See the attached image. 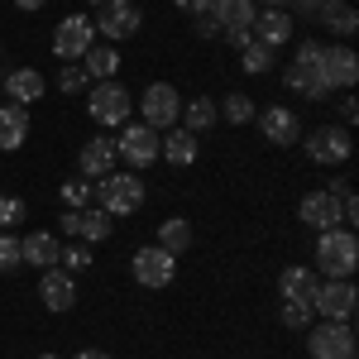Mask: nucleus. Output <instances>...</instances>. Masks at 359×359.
Listing matches in <instances>:
<instances>
[{
    "label": "nucleus",
    "instance_id": "nucleus-1",
    "mask_svg": "<svg viewBox=\"0 0 359 359\" xmlns=\"http://www.w3.org/2000/svg\"><path fill=\"white\" fill-rule=\"evenodd\" d=\"M359 269V240L350 225H331L316 235V278H350Z\"/></svg>",
    "mask_w": 359,
    "mask_h": 359
},
{
    "label": "nucleus",
    "instance_id": "nucleus-2",
    "mask_svg": "<svg viewBox=\"0 0 359 359\" xmlns=\"http://www.w3.org/2000/svg\"><path fill=\"white\" fill-rule=\"evenodd\" d=\"M321 53H326L321 39H302V43H297L292 67L283 72L287 91H297V96H306V101H326V96H331V86H326V77H321Z\"/></svg>",
    "mask_w": 359,
    "mask_h": 359
},
{
    "label": "nucleus",
    "instance_id": "nucleus-3",
    "mask_svg": "<svg viewBox=\"0 0 359 359\" xmlns=\"http://www.w3.org/2000/svg\"><path fill=\"white\" fill-rule=\"evenodd\" d=\"M91 201L106 216H135L144 206V182H139V172H106L91 182Z\"/></svg>",
    "mask_w": 359,
    "mask_h": 359
},
{
    "label": "nucleus",
    "instance_id": "nucleus-4",
    "mask_svg": "<svg viewBox=\"0 0 359 359\" xmlns=\"http://www.w3.org/2000/svg\"><path fill=\"white\" fill-rule=\"evenodd\" d=\"M158 149H163V135L158 130H149L144 120H125L120 125V139H115V158L120 163H130L135 172H144V168H154L158 163Z\"/></svg>",
    "mask_w": 359,
    "mask_h": 359
},
{
    "label": "nucleus",
    "instance_id": "nucleus-5",
    "mask_svg": "<svg viewBox=\"0 0 359 359\" xmlns=\"http://www.w3.org/2000/svg\"><path fill=\"white\" fill-rule=\"evenodd\" d=\"M130 111H135V96H130V86H120L115 77H111V82H96L91 91H86V115H91L101 130L125 125Z\"/></svg>",
    "mask_w": 359,
    "mask_h": 359
},
{
    "label": "nucleus",
    "instance_id": "nucleus-6",
    "mask_svg": "<svg viewBox=\"0 0 359 359\" xmlns=\"http://www.w3.org/2000/svg\"><path fill=\"white\" fill-rule=\"evenodd\" d=\"M91 29L101 34V43L135 39L139 29H144V10H139L135 0H101V5H96V20H91Z\"/></svg>",
    "mask_w": 359,
    "mask_h": 359
},
{
    "label": "nucleus",
    "instance_id": "nucleus-7",
    "mask_svg": "<svg viewBox=\"0 0 359 359\" xmlns=\"http://www.w3.org/2000/svg\"><path fill=\"white\" fill-rule=\"evenodd\" d=\"M139 120L149 125V130H172L177 120H182V96H177V86L172 82H154L144 86V96H139Z\"/></svg>",
    "mask_w": 359,
    "mask_h": 359
},
{
    "label": "nucleus",
    "instance_id": "nucleus-8",
    "mask_svg": "<svg viewBox=\"0 0 359 359\" xmlns=\"http://www.w3.org/2000/svg\"><path fill=\"white\" fill-rule=\"evenodd\" d=\"M130 273H135L139 287H168L172 278H177V254H168L163 245H139L130 254Z\"/></svg>",
    "mask_w": 359,
    "mask_h": 359
},
{
    "label": "nucleus",
    "instance_id": "nucleus-9",
    "mask_svg": "<svg viewBox=\"0 0 359 359\" xmlns=\"http://www.w3.org/2000/svg\"><path fill=\"white\" fill-rule=\"evenodd\" d=\"M355 283L350 278H321V287H316V297H311V311L321 316V321H355Z\"/></svg>",
    "mask_w": 359,
    "mask_h": 359
},
{
    "label": "nucleus",
    "instance_id": "nucleus-10",
    "mask_svg": "<svg viewBox=\"0 0 359 359\" xmlns=\"http://www.w3.org/2000/svg\"><path fill=\"white\" fill-rule=\"evenodd\" d=\"M306 355L311 359H355V326L350 321H321V326H311Z\"/></svg>",
    "mask_w": 359,
    "mask_h": 359
},
{
    "label": "nucleus",
    "instance_id": "nucleus-11",
    "mask_svg": "<svg viewBox=\"0 0 359 359\" xmlns=\"http://www.w3.org/2000/svg\"><path fill=\"white\" fill-rule=\"evenodd\" d=\"M297 144L306 149V158H311V163H321V168L345 163V158H350V149H355V144H350V130H345V125H321V130L302 135Z\"/></svg>",
    "mask_w": 359,
    "mask_h": 359
},
{
    "label": "nucleus",
    "instance_id": "nucleus-12",
    "mask_svg": "<svg viewBox=\"0 0 359 359\" xmlns=\"http://www.w3.org/2000/svg\"><path fill=\"white\" fill-rule=\"evenodd\" d=\"M91 43H96V29L86 15H62L53 25V57H62V62H82Z\"/></svg>",
    "mask_w": 359,
    "mask_h": 359
},
{
    "label": "nucleus",
    "instance_id": "nucleus-13",
    "mask_svg": "<svg viewBox=\"0 0 359 359\" xmlns=\"http://www.w3.org/2000/svg\"><path fill=\"white\" fill-rule=\"evenodd\" d=\"M62 230H67V235H77V240H86V245H101V240H111L115 221L101 211V206H77V211H67V216H62Z\"/></svg>",
    "mask_w": 359,
    "mask_h": 359
},
{
    "label": "nucleus",
    "instance_id": "nucleus-14",
    "mask_svg": "<svg viewBox=\"0 0 359 359\" xmlns=\"http://www.w3.org/2000/svg\"><path fill=\"white\" fill-rule=\"evenodd\" d=\"M321 77H326V86H331V91H350V86L359 82V57H355V48H345V43L326 48V53H321Z\"/></svg>",
    "mask_w": 359,
    "mask_h": 359
},
{
    "label": "nucleus",
    "instance_id": "nucleus-15",
    "mask_svg": "<svg viewBox=\"0 0 359 359\" xmlns=\"http://www.w3.org/2000/svg\"><path fill=\"white\" fill-rule=\"evenodd\" d=\"M297 221L311 225L316 235L331 230V225H340V196H331L326 187H321V192H306L302 201H297Z\"/></svg>",
    "mask_w": 359,
    "mask_h": 359
},
{
    "label": "nucleus",
    "instance_id": "nucleus-16",
    "mask_svg": "<svg viewBox=\"0 0 359 359\" xmlns=\"http://www.w3.org/2000/svg\"><path fill=\"white\" fill-rule=\"evenodd\" d=\"M259 130H264V139H269V144L292 149V144L302 139V120H297V111H292V106H269V111L259 115Z\"/></svg>",
    "mask_w": 359,
    "mask_h": 359
},
{
    "label": "nucleus",
    "instance_id": "nucleus-17",
    "mask_svg": "<svg viewBox=\"0 0 359 359\" xmlns=\"http://www.w3.org/2000/svg\"><path fill=\"white\" fill-rule=\"evenodd\" d=\"M311 20L321 29H331L340 39H355L359 34V10L350 0H321V5H311Z\"/></svg>",
    "mask_w": 359,
    "mask_h": 359
},
{
    "label": "nucleus",
    "instance_id": "nucleus-18",
    "mask_svg": "<svg viewBox=\"0 0 359 359\" xmlns=\"http://www.w3.org/2000/svg\"><path fill=\"white\" fill-rule=\"evenodd\" d=\"M39 297H43V306L48 311H72V302H77V283H72V273L67 269H43V278H39Z\"/></svg>",
    "mask_w": 359,
    "mask_h": 359
},
{
    "label": "nucleus",
    "instance_id": "nucleus-19",
    "mask_svg": "<svg viewBox=\"0 0 359 359\" xmlns=\"http://www.w3.org/2000/svg\"><path fill=\"white\" fill-rule=\"evenodd\" d=\"M115 163H120V158H115V139H106V135L86 139L82 154H77V172L91 177V182H96V177H106V172H115Z\"/></svg>",
    "mask_w": 359,
    "mask_h": 359
},
{
    "label": "nucleus",
    "instance_id": "nucleus-20",
    "mask_svg": "<svg viewBox=\"0 0 359 359\" xmlns=\"http://www.w3.org/2000/svg\"><path fill=\"white\" fill-rule=\"evenodd\" d=\"M254 43H264V48H283L287 39H292V15L287 10H264V15H254Z\"/></svg>",
    "mask_w": 359,
    "mask_h": 359
},
{
    "label": "nucleus",
    "instance_id": "nucleus-21",
    "mask_svg": "<svg viewBox=\"0 0 359 359\" xmlns=\"http://www.w3.org/2000/svg\"><path fill=\"white\" fill-rule=\"evenodd\" d=\"M0 91H5L15 106H34V101L48 91V82H43V72H39V67H15V72L0 82Z\"/></svg>",
    "mask_w": 359,
    "mask_h": 359
},
{
    "label": "nucleus",
    "instance_id": "nucleus-22",
    "mask_svg": "<svg viewBox=\"0 0 359 359\" xmlns=\"http://www.w3.org/2000/svg\"><path fill=\"white\" fill-rule=\"evenodd\" d=\"M57 235L53 230H34V235H25L20 240V259H25L29 269H53L57 264Z\"/></svg>",
    "mask_w": 359,
    "mask_h": 359
},
{
    "label": "nucleus",
    "instance_id": "nucleus-23",
    "mask_svg": "<svg viewBox=\"0 0 359 359\" xmlns=\"http://www.w3.org/2000/svg\"><path fill=\"white\" fill-rule=\"evenodd\" d=\"M196 154H201V144H196L192 130H182V125H172L163 135V149H158V158H168L172 168H192Z\"/></svg>",
    "mask_w": 359,
    "mask_h": 359
},
{
    "label": "nucleus",
    "instance_id": "nucleus-24",
    "mask_svg": "<svg viewBox=\"0 0 359 359\" xmlns=\"http://www.w3.org/2000/svg\"><path fill=\"white\" fill-rule=\"evenodd\" d=\"M29 139V111L25 106H0V154H15V149H25Z\"/></svg>",
    "mask_w": 359,
    "mask_h": 359
},
{
    "label": "nucleus",
    "instance_id": "nucleus-25",
    "mask_svg": "<svg viewBox=\"0 0 359 359\" xmlns=\"http://www.w3.org/2000/svg\"><path fill=\"white\" fill-rule=\"evenodd\" d=\"M82 72H86V82H111L115 72H120L115 43H91V48L82 53Z\"/></svg>",
    "mask_w": 359,
    "mask_h": 359
},
{
    "label": "nucleus",
    "instance_id": "nucleus-26",
    "mask_svg": "<svg viewBox=\"0 0 359 359\" xmlns=\"http://www.w3.org/2000/svg\"><path fill=\"white\" fill-rule=\"evenodd\" d=\"M316 287H321L316 269L292 264V269H283V273H278V292H283V297H302V302H311V297H316Z\"/></svg>",
    "mask_w": 359,
    "mask_h": 359
},
{
    "label": "nucleus",
    "instance_id": "nucleus-27",
    "mask_svg": "<svg viewBox=\"0 0 359 359\" xmlns=\"http://www.w3.org/2000/svg\"><path fill=\"white\" fill-rule=\"evenodd\" d=\"M211 20L221 25V34L225 29H249L254 25V0H216L211 5Z\"/></svg>",
    "mask_w": 359,
    "mask_h": 359
},
{
    "label": "nucleus",
    "instance_id": "nucleus-28",
    "mask_svg": "<svg viewBox=\"0 0 359 359\" xmlns=\"http://www.w3.org/2000/svg\"><path fill=\"white\" fill-rule=\"evenodd\" d=\"M158 245L182 259V254L192 249V221H187V216H168V221L158 225Z\"/></svg>",
    "mask_w": 359,
    "mask_h": 359
},
{
    "label": "nucleus",
    "instance_id": "nucleus-29",
    "mask_svg": "<svg viewBox=\"0 0 359 359\" xmlns=\"http://www.w3.org/2000/svg\"><path fill=\"white\" fill-rule=\"evenodd\" d=\"M211 125H216V101H211V96H192V101H182V130L201 135V130H211Z\"/></svg>",
    "mask_w": 359,
    "mask_h": 359
},
{
    "label": "nucleus",
    "instance_id": "nucleus-30",
    "mask_svg": "<svg viewBox=\"0 0 359 359\" xmlns=\"http://www.w3.org/2000/svg\"><path fill=\"white\" fill-rule=\"evenodd\" d=\"M216 115H221V120H230V125H249V120H254V96H245V91H230L221 106H216Z\"/></svg>",
    "mask_w": 359,
    "mask_h": 359
},
{
    "label": "nucleus",
    "instance_id": "nucleus-31",
    "mask_svg": "<svg viewBox=\"0 0 359 359\" xmlns=\"http://www.w3.org/2000/svg\"><path fill=\"white\" fill-rule=\"evenodd\" d=\"M278 316H283V326H287V331H306V326L316 321L311 302H302V297H283V311H278Z\"/></svg>",
    "mask_w": 359,
    "mask_h": 359
},
{
    "label": "nucleus",
    "instance_id": "nucleus-32",
    "mask_svg": "<svg viewBox=\"0 0 359 359\" xmlns=\"http://www.w3.org/2000/svg\"><path fill=\"white\" fill-rule=\"evenodd\" d=\"M57 269H67V273H86V269H91V245H86V240L62 245V249H57Z\"/></svg>",
    "mask_w": 359,
    "mask_h": 359
},
{
    "label": "nucleus",
    "instance_id": "nucleus-33",
    "mask_svg": "<svg viewBox=\"0 0 359 359\" xmlns=\"http://www.w3.org/2000/svg\"><path fill=\"white\" fill-rule=\"evenodd\" d=\"M273 67V48H264V43H249V48H240V72H249V77H264Z\"/></svg>",
    "mask_w": 359,
    "mask_h": 359
},
{
    "label": "nucleus",
    "instance_id": "nucleus-34",
    "mask_svg": "<svg viewBox=\"0 0 359 359\" xmlns=\"http://www.w3.org/2000/svg\"><path fill=\"white\" fill-rule=\"evenodd\" d=\"M62 206H67V211L91 206V177H82V172H77V177H67V182H62Z\"/></svg>",
    "mask_w": 359,
    "mask_h": 359
},
{
    "label": "nucleus",
    "instance_id": "nucleus-35",
    "mask_svg": "<svg viewBox=\"0 0 359 359\" xmlns=\"http://www.w3.org/2000/svg\"><path fill=\"white\" fill-rule=\"evenodd\" d=\"M10 269H25V259H20V240L10 230H0V273H10Z\"/></svg>",
    "mask_w": 359,
    "mask_h": 359
},
{
    "label": "nucleus",
    "instance_id": "nucleus-36",
    "mask_svg": "<svg viewBox=\"0 0 359 359\" xmlns=\"http://www.w3.org/2000/svg\"><path fill=\"white\" fill-rule=\"evenodd\" d=\"M25 221V196H5L0 192V230H15Z\"/></svg>",
    "mask_w": 359,
    "mask_h": 359
},
{
    "label": "nucleus",
    "instance_id": "nucleus-37",
    "mask_svg": "<svg viewBox=\"0 0 359 359\" xmlns=\"http://www.w3.org/2000/svg\"><path fill=\"white\" fill-rule=\"evenodd\" d=\"M57 91H62V96L86 91V72H82V67H72V62H62V72H57Z\"/></svg>",
    "mask_w": 359,
    "mask_h": 359
},
{
    "label": "nucleus",
    "instance_id": "nucleus-38",
    "mask_svg": "<svg viewBox=\"0 0 359 359\" xmlns=\"http://www.w3.org/2000/svg\"><path fill=\"white\" fill-rule=\"evenodd\" d=\"M355 115H359V101L350 96V91H345V96H340V125L350 130V125H355Z\"/></svg>",
    "mask_w": 359,
    "mask_h": 359
},
{
    "label": "nucleus",
    "instance_id": "nucleus-39",
    "mask_svg": "<svg viewBox=\"0 0 359 359\" xmlns=\"http://www.w3.org/2000/svg\"><path fill=\"white\" fill-rule=\"evenodd\" d=\"M216 34H221V25L211 20V10H206V15H196V39H216Z\"/></svg>",
    "mask_w": 359,
    "mask_h": 359
},
{
    "label": "nucleus",
    "instance_id": "nucleus-40",
    "mask_svg": "<svg viewBox=\"0 0 359 359\" xmlns=\"http://www.w3.org/2000/svg\"><path fill=\"white\" fill-rule=\"evenodd\" d=\"M225 43H230V48H249L254 34H249V29H225Z\"/></svg>",
    "mask_w": 359,
    "mask_h": 359
},
{
    "label": "nucleus",
    "instance_id": "nucleus-41",
    "mask_svg": "<svg viewBox=\"0 0 359 359\" xmlns=\"http://www.w3.org/2000/svg\"><path fill=\"white\" fill-rule=\"evenodd\" d=\"M172 5H177V10H187V15H206L216 0H172Z\"/></svg>",
    "mask_w": 359,
    "mask_h": 359
},
{
    "label": "nucleus",
    "instance_id": "nucleus-42",
    "mask_svg": "<svg viewBox=\"0 0 359 359\" xmlns=\"http://www.w3.org/2000/svg\"><path fill=\"white\" fill-rule=\"evenodd\" d=\"M15 5H20V10H43L48 0H15Z\"/></svg>",
    "mask_w": 359,
    "mask_h": 359
},
{
    "label": "nucleus",
    "instance_id": "nucleus-43",
    "mask_svg": "<svg viewBox=\"0 0 359 359\" xmlns=\"http://www.w3.org/2000/svg\"><path fill=\"white\" fill-rule=\"evenodd\" d=\"M77 359H111V355H106V350H82Z\"/></svg>",
    "mask_w": 359,
    "mask_h": 359
},
{
    "label": "nucleus",
    "instance_id": "nucleus-44",
    "mask_svg": "<svg viewBox=\"0 0 359 359\" xmlns=\"http://www.w3.org/2000/svg\"><path fill=\"white\" fill-rule=\"evenodd\" d=\"M259 5H269V10H283V5H287V0H259Z\"/></svg>",
    "mask_w": 359,
    "mask_h": 359
},
{
    "label": "nucleus",
    "instance_id": "nucleus-45",
    "mask_svg": "<svg viewBox=\"0 0 359 359\" xmlns=\"http://www.w3.org/2000/svg\"><path fill=\"white\" fill-rule=\"evenodd\" d=\"M297 5H321V0H297Z\"/></svg>",
    "mask_w": 359,
    "mask_h": 359
},
{
    "label": "nucleus",
    "instance_id": "nucleus-46",
    "mask_svg": "<svg viewBox=\"0 0 359 359\" xmlns=\"http://www.w3.org/2000/svg\"><path fill=\"white\" fill-rule=\"evenodd\" d=\"M39 359H62V355H39Z\"/></svg>",
    "mask_w": 359,
    "mask_h": 359
},
{
    "label": "nucleus",
    "instance_id": "nucleus-47",
    "mask_svg": "<svg viewBox=\"0 0 359 359\" xmlns=\"http://www.w3.org/2000/svg\"><path fill=\"white\" fill-rule=\"evenodd\" d=\"M86 5H91V10H96V5H101V0H86Z\"/></svg>",
    "mask_w": 359,
    "mask_h": 359
}]
</instances>
